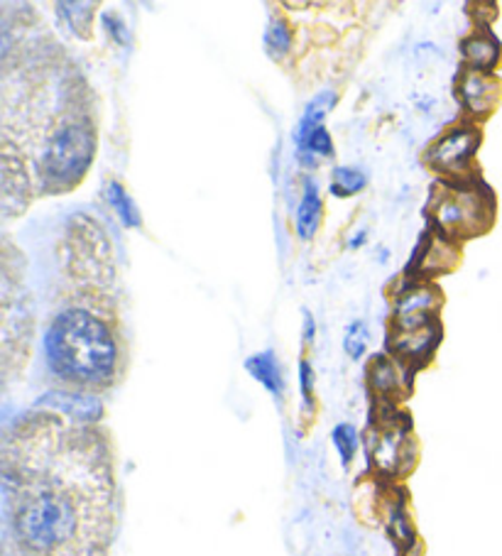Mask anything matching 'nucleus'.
I'll list each match as a JSON object with an SVG mask.
<instances>
[{
	"instance_id": "nucleus-23",
	"label": "nucleus",
	"mask_w": 502,
	"mask_h": 556,
	"mask_svg": "<svg viewBox=\"0 0 502 556\" xmlns=\"http://www.w3.org/2000/svg\"><path fill=\"white\" fill-rule=\"evenodd\" d=\"M299 388H302V400H304V412L312 415L314 412V370L309 366V361L299 363Z\"/></svg>"
},
{
	"instance_id": "nucleus-7",
	"label": "nucleus",
	"mask_w": 502,
	"mask_h": 556,
	"mask_svg": "<svg viewBox=\"0 0 502 556\" xmlns=\"http://www.w3.org/2000/svg\"><path fill=\"white\" fill-rule=\"evenodd\" d=\"M441 304V294L434 285L427 287H412L404 292L398 302H394V316L392 326L394 333L417 331L424 326L437 324V306Z\"/></svg>"
},
{
	"instance_id": "nucleus-25",
	"label": "nucleus",
	"mask_w": 502,
	"mask_h": 556,
	"mask_svg": "<svg viewBox=\"0 0 502 556\" xmlns=\"http://www.w3.org/2000/svg\"><path fill=\"white\" fill-rule=\"evenodd\" d=\"M314 337H316V324H314V319H312V314L304 312V341L312 343Z\"/></svg>"
},
{
	"instance_id": "nucleus-14",
	"label": "nucleus",
	"mask_w": 502,
	"mask_h": 556,
	"mask_svg": "<svg viewBox=\"0 0 502 556\" xmlns=\"http://www.w3.org/2000/svg\"><path fill=\"white\" fill-rule=\"evenodd\" d=\"M318 220H322V197H318V189H316V181L306 179L304 181V194L302 201H299V208H297V233L299 238H314L316 228H318Z\"/></svg>"
},
{
	"instance_id": "nucleus-8",
	"label": "nucleus",
	"mask_w": 502,
	"mask_h": 556,
	"mask_svg": "<svg viewBox=\"0 0 502 556\" xmlns=\"http://www.w3.org/2000/svg\"><path fill=\"white\" fill-rule=\"evenodd\" d=\"M459 96L463 109L478 118H488L502 99V81L492 74L466 70L459 79Z\"/></svg>"
},
{
	"instance_id": "nucleus-3",
	"label": "nucleus",
	"mask_w": 502,
	"mask_h": 556,
	"mask_svg": "<svg viewBox=\"0 0 502 556\" xmlns=\"http://www.w3.org/2000/svg\"><path fill=\"white\" fill-rule=\"evenodd\" d=\"M434 220L447 236L476 238L486 233L495 218V197L482 181L447 187L434 199Z\"/></svg>"
},
{
	"instance_id": "nucleus-21",
	"label": "nucleus",
	"mask_w": 502,
	"mask_h": 556,
	"mask_svg": "<svg viewBox=\"0 0 502 556\" xmlns=\"http://www.w3.org/2000/svg\"><path fill=\"white\" fill-rule=\"evenodd\" d=\"M331 441H334L336 452H339V456H341V464L351 466V462L355 458V452H359V431H355V427L349 425V421L334 427Z\"/></svg>"
},
{
	"instance_id": "nucleus-11",
	"label": "nucleus",
	"mask_w": 502,
	"mask_h": 556,
	"mask_svg": "<svg viewBox=\"0 0 502 556\" xmlns=\"http://www.w3.org/2000/svg\"><path fill=\"white\" fill-rule=\"evenodd\" d=\"M461 52L470 70L482 72V74L495 72L502 60V45L498 37L490 33H476L466 37V40L461 42Z\"/></svg>"
},
{
	"instance_id": "nucleus-26",
	"label": "nucleus",
	"mask_w": 502,
	"mask_h": 556,
	"mask_svg": "<svg viewBox=\"0 0 502 556\" xmlns=\"http://www.w3.org/2000/svg\"><path fill=\"white\" fill-rule=\"evenodd\" d=\"M365 243V231H359V233H355L353 238H351V241H349V248H353V251H355V248H361Z\"/></svg>"
},
{
	"instance_id": "nucleus-18",
	"label": "nucleus",
	"mask_w": 502,
	"mask_h": 556,
	"mask_svg": "<svg viewBox=\"0 0 502 556\" xmlns=\"http://www.w3.org/2000/svg\"><path fill=\"white\" fill-rule=\"evenodd\" d=\"M93 11H96V3H60L57 5V15L62 17L66 27H70L74 35H81V37H89V33H91Z\"/></svg>"
},
{
	"instance_id": "nucleus-15",
	"label": "nucleus",
	"mask_w": 502,
	"mask_h": 556,
	"mask_svg": "<svg viewBox=\"0 0 502 556\" xmlns=\"http://www.w3.org/2000/svg\"><path fill=\"white\" fill-rule=\"evenodd\" d=\"M334 105H336V93L334 91L318 93L316 99L304 109V116L299 118V126L294 130V142L304 140L309 132H314L316 128H322L324 126V118L328 116V111H331Z\"/></svg>"
},
{
	"instance_id": "nucleus-17",
	"label": "nucleus",
	"mask_w": 502,
	"mask_h": 556,
	"mask_svg": "<svg viewBox=\"0 0 502 556\" xmlns=\"http://www.w3.org/2000/svg\"><path fill=\"white\" fill-rule=\"evenodd\" d=\"M105 199H109V204L115 208V214L123 220L128 228H140L142 218H140V211L135 206V201L130 199L128 191L123 189L121 181L111 179L109 185H105Z\"/></svg>"
},
{
	"instance_id": "nucleus-10",
	"label": "nucleus",
	"mask_w": 502,
	"mask_h": 556,
	"mask_svg": "<svg viewBox=\"0 0 502 556\" xmlns=\"http://www.w3.org/2000/svg\"><path fill=\"white\" fill-rule=\"evenodd\" d=\"M441 341V331L439 324H429L424 329L417 331H404V333H394V339H390V349L398 353L404 361H427L437 343Z\"/></svg>"
},
{
	"instance_id": "nucleus-5",
	"label": "nucleus",
	"mask_w": 502,
	"mask_h": 556,
	"mask_svg": "<svg viewBox=\"0 0 502 556\" xmlns=\"http://www.w3.org/2000/svg\"><path fill=\"white\" fill-rule=\"evenodd\" d=\"M70 267L79 277H91L99 282L113 280L111 245L99 226L89 216H72L70 220Z\"/></svg>"
},
{
	"instance_id": "nucleus-2",
	"label": "nucleus",
	"mask_w": 502,
	"mask_h": 556,
	"mask_svg": "<svg viewBox=\"0 0 502 556\" xmlns=\"http://www.w3.org/2000/svg\"><path fill=\"white\" fill-rule=\"evenodd\" d=\"M96 152V130L89 118H72L57 126L40 160L42 187L70 191L84 179Z\"/></svg>"
},
{
	"instance_id": "nucleus-12",
	"label": "nucleus",
	"mask_w": 502,
	"mask_h": 556,
	"mask_svg": "<svg viewBox=\"0 0 502 556\" xmlns=\"http://www.w3.org/2000/svg\"><path fill=\"white\" fill-rule=\"evenodd\" d=\"M368 382H371V390L375 392V395L382 400L398 397L400 392L407 390V386H410V382L404 380V376L400 372L398 363L390 361L388 356H378L371 361Z\"/></svg>"
},
{
	"instance_id": "nucleus-20",
	"label": "nucleus",
	"mask_w": 502,
	"mask_h": 556,
	"mask_svg": "<svg viewBox=\"0 0 502 556\" xmlns=\"http://www.w3.org/2000/svg\"><path fill=\"white\" fill-rule=\"evenodd\" d=\"M265 50L269 56H285L289 50H292V30H289V25L283 21V17L269 21L267 33H265Z\"/></svg>"
},
{
	"instance_id": "nucleus-4",
	"label": "nucleus",
	"mask_w": 502,
	"mask_h": 556,
	"mask_svg": "<svg viewBox=\"0 0 502 556\" xmlns=\"http://www.w3.org/2000/svg\"><path fill=\"white\" fill-rule=\"evenodd\" d=\"M412 421L404 415H394L378 419V425L368 434V456L371 466L382 476H398L414 466V446H412Z\"/></svg>"
},
{
	"instance_id": "nucleus-16",
	"label": "nucleus",
	"mask_w": 502,
	"mask_h": 556,
	"mask_svg": "<svg viewBox=\"0 0 502 556\" xmlns=\"http://www.w3.org/2000/svg\"><path fill=\"white\" fill-rule=\"evenodd\" d=\"M388 530L392 542L400 546V549H410L414 544V527L410 522L407 507H404V497H390L388 503Z\"/></svg>"
},
{
	"instance_id": "nucleus-19",
	"label": "nucleus",
	"mask_w": 502,
	"mask_h": 556,
	"mask_svg": "<svg viewBox=\"0 0 502 556\" xmlns=\"http://www.w3.org/2000/svg\"><path fill=\"white\" fill-rule=\"evenodd\" d=\"M368 185V177L359 167H336L331 177V194L346 199L359 194Z\"/></svg>"
},
{
	"instance_id": "nucleus-6",
	"label": "nucleus",
	"mask_w": 502,
	"mask_h": 556,
	"mask_svg": "<svg viewBox=\"0 0 502 556\" xmlns=\"http://www.w3.org/2000/svg\"><path fill=\"white\" fill-rule=\"evenodd\" d=\"M480 130L476 126L451 128L429 148L427 162L437 172H466L480 148Z\"/></svg>"
},
{
	"instance_id": "nucleus-13",
	"label": "nucleus",
	"mask_w": 502,
	"mask_h": 556,
	"mask_svg": "<svg viewBox=\"0 0 502 556\" xmlns=\"http://www.w3.org/2000/svg\"><path fill=\"white\" fill-rule=\"evenodd\" d=\"M246 370L277 402H283V397H285V376H283V368H279V361H277L273 351H263V353H255V356H250L246 361Z\"/></svg>"
},
{
	"instance_id": "nucleus-1",
	"label": "nucleus",
	"mask_w": 502,
	"mask_h": 556,
	"mask_svg": "<svg viewBox=\"0 0 502 556\" xmlns=\"http://www.w3.org/2000/svg\"><path fill=\"white\" fill-rule=\"evenodd\" d=\"M45 358L57 378L72 386L105 388L118 370L113 331L81 306L60 312L45 333Z\"/></svg>"
},
{
	"instance_id": "nucleus-22",
	"label": "nucleus",
	"mask_w": 502,
	"mask_h": 556,
	"mask_svg": "<svg viewBox=\"0 0 502 556\" xmlns=\"http://www.w3.org/2000/svg\"><path fill=\"white\" fill-rule=\"evenodd\" d=\"M343 349H346V353H349L353 361L363 358L365 349H368V326H365V321L359 319V321H353L349 329H346Z\"/></svg>"
},
{
	"instance_id": "nucleus-9",
	"label": "nucleus",
	"mask_w": 502,
	"mask_h": 556,
	"mask_svg": "<svg viewBox=\"0 0 502 556\" xmlns=\"http://www.w3.org/2000/svg\"><path fill=\"white\" fill-rule=\"evenodd\" d=\"M37 409L60 412V415L70 417L79 425H96L103 415V405L99 397L89 395V392H66V390H52L35 402Z\"/></svg>"
},
{
	"instance_id": "nucleus-24",
	"label": "nucleus",
	"mask_w": 502,
	"mask_h": 556,
	"mask_svg": "<svg viewBox=\"0 0 502 556\" xmlns=\"http://www.w3.org/2000/svg\"><path fill=\"white\" fill-rule=\"evenodd\" d=\"M101 25H103V30L111 35V40L113 42H118V45H123V47H128L130 45V33H128V27L123 25V21L118 15H113V13H103L101 15Z\"/></svg>"
}]
</instances>
